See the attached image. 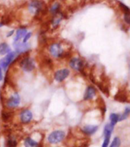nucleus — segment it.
Here are the masks:
<instances>
[{
	"instance_id": "f257e3e1",
	"label": "nucleus",
	"mask_w": 130,
	"mask_h": 147,
	"mask_svg": "<svg viewBox=\"0 0 130 147\" xmlns=\"http://www.w3.org/2000/svg\"><path fill=\"white\" fill-rule=\"evenodd\" d=\"M45 50L46 54L55 61L67 60L73 54L71 45L61 40H53L48 42Z\"/></svg>"
},
{
	"instance_id": "f03ea898",
	"label": "nucleus",
	"mask_w": 130,
	"mask_h": 147,
	"mask_svg": "<svg viewBox=\"0 0 130 147\" xmlns=\"http://www.w3.org/2000/svg\"><path fill=\"white\" fill-rule=\"evenodd\" d=\"M4 85L5 86V91L1 93L3 107L8 110H16L22 103L20 94L13 87H10L9 84Z\"/></svg>"
},
{
	"instance_id": "7ed1b4c3",
	"label": "nucleus",
	"mask_w": 130,
	"mask_h": 147,
	"mask_svg": "<svg viewBox=\"0 0 130 147\" xmlns=\"http://www.w3.org/2000/svg\"><path fill=\"white\" fill-rule=\"evenodd\" d=\"M11 66L17 67L18 71L24 74H31L37 70L36 59L29 54L18 55V58Z\"/></svg>"
},
{
	"instance_id": "20e7f679",
	"label": "nucleus",
	"mask_w": 130,
	"mask_h": 147,
	"mask_svg": "<svg viewBox=\"0 0 130 147\" xmlns=\"http://www.w3.org/2000/svg\"><path fill=\"white\" fill-rule=\"evenodd\" d=\"M67 65L71 69V71L84 74L87 68V63L81 56L72 54L71 57L67 60Z\"/></svg>"
},
{
	"instance_id": "39448f33",
	"label": "nucleus",
	"mask_w": 130,
	"mask_h": 147,
	"mask_svg": "<svg viewBox=\"0 0 130 147\" xmlns=\"http://www.w3.org/2000/svg\"><path fill=\"white\" fill-rule=\"evenodd\" d=\"M26 9L28 13L33 18H38L44 11H48V7L43 0H30Z\"/></svg>"
},
{
	"instance_id": "423d86ee",
	"label": "nucleus",
	"mask_w": 130,
	"mask_h": 147,
	"mask_svg": "<svg viewBox=\"0 0 130 147\" xmlns=\"http://www.w3.org/2000/svg\"><path fill=\"white\" fill-rule=\"evenodd\" d=\"M72 71L67 66H61L53 71L52 79L56 84H63L71 76Z\"/></svg>"
},
{
	"instance_id": "0eeeda50",
	"label": "nucleus",
	"mask_w": 130,
	"mask_h": 147,
	"mask_svg": "<svg viewBox=\"0 0 130 147\" xmlns=\"http://www.w3.org/2000/svg\"><path fill=\"white\" fill-rule=\"evenodd\" d=\"M17 114H18V121L23 125H27V124L31 123L34 119L33 112L28 107H23L20 110H18Z\"/></svg>"
},
{
	"instance_id": "6e6552de",
	"label": "nucleus",
	"mask_w": 130,
	"mask_h": 147,
	"mask_svg": "<svg viewBox=\"0 0 130 147\" xmlns=\"http://www.w3.org/2000/svg\"><path fill=\"white\" fill-rule=\"evenodd\" d=\"M66 133L62 129H55L52 131L48 136V142L51 145H56L61 143L65 140L66 138Z\"/></svg>"
},
{
	"instance_id": "1a4fd4ad",
	"label": "nucleus",
	"mask_w": 130,
	"mask_h": 147,
	"mask_svg": "<svg viewBox=\"0 0 130 147\" xmlns=\"http://www.w3.org/2000/svg\"><path fill=\"white\" fill-rule=\"evenodd\" d=\"M14 51L18 55H23L26 54H29L32 51V45L28 42L24 43L22 41H16L12 43Z\"/></svg>"
},
{
	"instance_id": "9d476101",
	"label": "nucleus",
	"mask_w": 130,
	"mask_h": 147,
	"mask_svg": "<svg viewBox=\"0 0 130 147\" xmlns=\"http://www.w3.org/2000/svg\"><path fill=\"white\" fill-rule=\"evenodd\" d=\"M18 55L14 51H11L9 54L4 55V57L0 58V66L2 68L3 71L7 72L9 68L12 65L14 61L15 60Z\"/></svg>"
},
{
	"instance_id": "9b49d317",
	"label": "nucleus",
	"mask_w": 130,
	"mask_h": 147,
	"mask_svg": "<svg viewBox=\"0 0 130 147\" xmlns=\"http://www.w3.org/2000/svg\"><path fill=\"white\" fill-rule=\"evenodd\" d=\"M67 18V17L66 14L64 13L63 11H61L60 13L56 15V16H51L50 22H49V26H50L51 29L53 30V31L58 29L61 27L63 21L65 20Z\"/></svg>"
},
{
	"instance_id": "f8f14e48",
	"label": "nucleus",
	"mask_w": 130,
	"mask_h": 147,
	"mask_svg": "<svg viewBox=\"0 0 130 147\" xmlns=\"http://www.w3.org/2000/svg\"><path fill=\"white\" fill-rule=\"evenodd\" d=\"M114 126H112L111 123H107L104 127V131H103V134H104V141L103 142L102 147H108L109 143H110V136H111V133L113 130Z\"/></svg>"
},
{
	"instance_id": "ddd939ff",
	"label": "nucleus",
	"mask_w": 130,
	"mask_h": 147,
	"mask_svg": "<svg viewBox=\"0 0 130 147\" xmlns=\"http://www.w3.org/2000/svg\"><path fill=\"white\" fill-rule=\"evenodd\" d=\"M96 87H94L93 85H89L87 86V88L85 89V91L84 93V96L83 100L84 101L91 100L96 96Z\"/></svg>"
},
{
	"instance_id": "4468645a",
	"label": "nucleus",
	"mask_w": 130,
	"mask_h": 147,
	"mask_svg": "<svg viewBox=\"0 0 130 147\" xmlns=\"http://www.w3.org/2000/svg\"><path fill=\"white\" fill-rule=\"evenodd\" d=\"M47 11L51 16H56L62 11L61 3L58 1H55L51 4L50 6L48 7Z\"/></svg>"
},
{
	"instance_id": "2eb2a0df",
	"label": "nucleus",
	"mask_w": 130,
	"mask_h": 147,
	"mask_svg": "<svg viewBox=\"0 0 130 147\" xmlns=\"http://www.w3.org/2000/svg\"><path fill=\"white\" fill-rule=\"evenodd\" d=\"M14 116H15V110H8V109L3 108L1 111V117H0L3 123H7L13 119Z\"/></svg>"
},
{
	"instance_id": "dca6fc26",
	"label": "nucleus",
	"mask_w": 130,
	"mask_h": 147,
	"mask_svg": "<svg viewBox=\"0 0 130 147\" xmlns=\"http://www.w3.org/2000/svg\"><path fill=\"white\" fill-rule=\"evenodd\" d=\"M28 32V28L25 26H20L15 30V36L13 38V42H16V41H22V39L23 38V37L25 36V34Z\"/></svg>"
},
{
	"instance_id": "f3484780",
	"label": "nucleus",
	"mask_w": 130,
	"mask_h": 147,
	"mask_svg": "<svg viewBox=\"0 0 130 147\" xmlns=\"http://www.w3.org/2000/svg\"><path fill=\"white\" fill-rule=\"evenodd\" d=\"M23 142L25 147H42V142H38L32 136H26Z\"/></svg>"
},
{
	"instance_id": "a211bd4d",
	"label": "nucleus",
	"mask_w": 130,
	"mask_h": 147,
	"mask_svg": "<svg viewBox=\"0 0 130 147\" xmlns=\"http://www.w3.org/2000/svg\"><path fill=\"white\" fill-rule=\"evenodd\" d=\"M98 129V126L95 125H85L81 128V132L87 136L94 135Z\"/></svg>"
},
{
	"instance_id": "6ab92c4d",
	"label": "nucleus",
	"mask_w": 130,
	"mask_h": 147,
	"mask_svg": "<svg viewBox=\"0 0 130 147\" xmlns=\"http://www.w3.org/2000/svg\"><path fill=\"white\" fill-rule=\"evenodd\" d=\"M6 136V141H5L6 147H17L18 140L15 136L12 135L11 133H8Z\"/></svg>"
},
{
	"instance_id": "aec40b11",
	"label": "nucleus",
	"mask_w": 130,
	"mask_h": 147,
	"mask_svg": "<svg viewBox=\"0 0 130 147\" xmlns=\"http://www.w3.org/2000/svg\"><path fill=\"white\" fill-rule=\"evenodd\" d=\"M11 51L12 49L6 41L0 42V56H4L9 54V52H11Z\"/></svg>"
},
{
	"instance_id": "412c9836",
	"label": "nucleus",
	"mask_w": 130,
	"mask_h": 147,
	"mask_svg": "<svg viewBox=\"0 0 130 147\" xmlns=\"http://www.w3.org/2000/svg\"><path fill=\"white\" fill-rule=\"evenodd\" d=\"M115 99L117 100L120 101V102H126L127 101V96H126V94L123 91L119 92L115 96Z\"/></svg>"
},
{
	"instance_id": "4be33fe9",
	"label": "nucleus",
	"mask_w": 130,
	"mask_h": 147,
	"mask_svg": "<svg viewBox=\"0 0 130 147\" xmlns=\"http://www.w3.org/2000/svg\"><path fill=\"white\" fill-rule=\"evenodd\" d=\"M119 116L117 113H111L110 116V123L112 124V126H115L117 122L119 121Z\"/></svg>"
},
{
	"instance_id": "5701e85b",
	"label": "nucleus",
	"mask_w": 130,
	"mask_h": 147,
	"mask_svg": "<svg viewBox=\"0 0 130 147\" xmlns=\"http://www.w3.org/2000/svg\"><path fill=\"white\" fill-rule=\"evenodd\" d=\"M32 35H33V32H28L23 37V38L22 39V41L24 42V43H26V42H28L29 40L32 38Z\"/></svg>"
},
{
	"instance_id": "b1692460",
	"label": "nucleus",
	"mask_w": 130,
	"mask_h": 147,
	"mask_svg": "<svg viewBox=\"0 0 130 147\" xmlns=\"http://www.w3.org/2000/svg\"><path fill=\"white\" fill-rule=\"evenodd\" d=\"M130 114V108L127 107L125 110V111H124V113H123V114L120 116V117H119V120H120V121H122V120H124L125 119H126L127 117H128L129 115Z\"/></svg>"
},
{
	"instance_id": "393cba45",
	"label": "nucleus",
	"mask_w": 130,
	"mask_h": 147,
	"mask_svg": "<svg viewBox=\"0 0 130 147\" xmlns=\"http://www.w3.org/2000/svg\"><path fill=\"white\" fill-rule=\"evenodd\" d=\"M121 144V141H120V139L119 137H115L112 140V143L110 144V147H119Z\"/></svg>"
},
{
	"instance_id": "a878e982",
	"label": "nucleus",
	"mask_w": 130,
	"mask_h": 147,
	"mask_svg": "<svg viewBox=\"0 0 130 147\" xmlns=\"http://www.w3.org/2000/svg\"><path fill=\"white\" fill-rule=\"evenodd\" d=\"M124 20H125L126 23H128V24L130 25V11L125 13V15H124Z\"/></svg>"
},
{
	"instance_id": "bb28decb",
	"label": "nucleus",
	"mask_w": 130,
	"mask_h": 147,
	"mask_svg": "<svg viewBox=\"0 0 130 147\" xmlns=\"http://www.w3.org/2000/svg\"><path fill=\"white\" fill-rule=\"evenodd\" d=\"M119 5H120V7L122 8V9H123V11L126 13V12H128V11H130L128 7L126 6V5H125L124 4H123V3H119Z\"/></svg>"
},
{
	"instance_id": "cd10ccee",
	"label": "nucleus",
	"mask_w": 130,
	"mask_h": 147,
	"mask_svg": "<svg viewBox=\"0 0 130 147\" xmlns=\"http://www.w3.org/2000/svg\"><path fill=\"white\" fill-rule=\"evenodd\" d=\"M15 29H11L10 31L7 32L6 34V38H11V37L13 36V34H15Z\"/></svg>"
},
{
	"instance_id": "c85d7f7f",
	"label": "nucleus",
	"mask_w": 130,
	"mask_h": 147,
	"mask_svg": "<svg viewBox=\"0 0 130 147\" xmlns=\"http://www.w3.org/2000/svg\"><path fill=\"white\" fill-rule=\"evenodd\" d=\"M3 80H4V74H3V70L0 66V83L3 81Z\"/></svg>"
},
{
	"instance_id": "c756f323",
	"label": "nucleus",
	"mask_w": 130,
	"mask_h": 147,
	"mask_svg": "<svg viewBox=\"0 0 130 147\" xmlns=\"http://www.w3.org/2000/svg\"><path fill=\"white\" fill-rule=\"evenodd\" d=\"M73 147H88V145L87 143H84V144L80 145V146H73Z\"/></svg>"
},
{
	"instance_id": "7c9ffc66",
	"label": "nucleus",
	"mask_w": 130,
	"mask_h": 147,
	"mask_svg": "<svg viewBox=\"0 0 130 147\" xmlns=\"http://www.w3.org/2000/svg\"><path fill=\"white\" fill-rule=\"evenodd\" d=\"M3 25H3V24H2V23L1 22H0V28H2V26H3Z\"/></svg>"
},
{
	"instance_id": "2f4dec72",
	"label": "nucleus",
	"mask_w": 130,
	"mask_h": 147,
	"mask_svg": "<svg viewBox=\"0 0 130 147\" xmlns=\"http://www.w3.org/2000/svg\"><path fill=\"white\" fill-rule=\"evenodd\" d=\"M129 71H130V64H129Z\"/></svg>"
}]
</instances>
